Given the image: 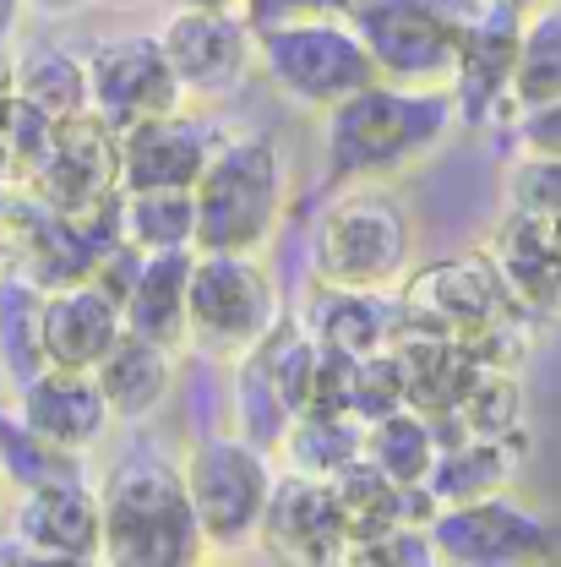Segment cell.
I'll use <instances>...</instances> for the list:
<instances>
[{
  "instance_id": "1",
  "label": "cell",
  "mask_w": 561,
  "mask_h": 567,
  "mask_svg": "<svg viewBox=\"0 0 561 567\" xmlns=\"http://www.w3.org/2000/svg\"><path fill=\"white\" fill-rule=\"evenodd\" d=\"M322 126V192L365 186V181H398L420 169L441 142L458 132V104L447 87H398L371 82L316 115Z\"/></svg>"
},
{
  "instance_id": "2",
  "label": "cell",
  "mask_w": 561,
  "mask_h": 567,
  "mask_svg": "<svg viewBox=\"0 0 561 567\" xmlns=\"http://www.w3.org/2000/svg\"><path fill=\"white\" fill-rule=\"evenodd\" d=\"M404 306V333H441L475 344L486 365L523 371L534 350V322L512 306L507 284L496 274L491 251H447L436 262H415V274L398 289Z\"/></svg>"
},
{
  "instance_id": "3",
  "label": "cell",
  "mask_w": 561,
  "mask_h": 567,
  "mask_svg": "<svg viewBox=\"0 0 561 567\" xmlns=\"http://www.w3.org/2000/svg\"><path fill=\"white\" fill-rule=\"evenodd\" d=\"M104 502V563L110 567H197L208 563V535L186 492L180 458L132 447L98 481Z\"/></svg>"
},
{
  "instance_id": "4",
  "label": "cell",
  "mask_w": 561,
  "mask_h": 567,
  "mask_svg": "<svg viewBox=\"0 0 561 567\" xmlns=\"http://www.w3.org/2000/svg\"><path fill=\"white\" fill-rule=\"evenodd\" d=\"M415 213L393 181L339 186L311 224V279L354 289H404L415 274Z\"/></svg>"
},
{
  "instance_id": "5",
  "label": "cell",
  "mask_w": 561,
  "mask_h": 567,
  "mask_svg": "<svg viewBox=\"0 0 561 567\" xmlns=\"http://www.w3.org/2000/svg\"><path fill=\"white\" fill-rule=\"evenodd\" d=\"M197 197V251H268L289 208V158L273 132H229Z\"/></svg>"
},
{
  "instance_id": "6",
  "label": "cell",
  "mask_w": 561,
  "mask_h": 567,
  "mask_svg": "<svg viewBox=\"0 0 561 567\" xmlns=\"http://www.w3.org/2000/svg\"><path fill=\"white\" fill-rule=\"evenodd\" d=\"M180 470H186V492H191V507L208 535V557H251L273 481H279L273 447H262L240 431H218V436H197L186 447Z\"/></svg>"
},
{
  "instance_id": "7",
  "label": "cell",
  "mask_w": 561,
  "mask_h": 567,
  "mask_svg": "<svg viewBox=\"0 0 561 567\" xmlns=\"http://www.w3.org/2000/svg\"><path fill=\"white\" fill-rule=\"evenodd\" d=\"M257 76L300 115H328L350 93L371 87L382 71L350 17H316L257 33Z\"/></svg>"
},
{
  "instance_id": "8",
  "label": "cell",
  "mask_w": 561,
  "mask_h": 567,
  "mask_svg": "<svg viewBox=\"0 0 561 567\" xmlns=\"http://www.w3.org/2000/svg\"><path fill=\"white\" fill-rule=\"evenodd\" d=\"M283 317V289L262 251H197L191 262V350L240 360Z\"/></svg>"
},
{
  "instance_id": "9",
  "label": "cell",
  "mask_w": 561,
  "mask_h": 567,
  "mask_svg": "<svg viewBox=\"0 0 561 567\" xmlns=\"http://www.w3.org/2000/svg\"><path fill=\"white\" fill-rule=\"evenodd\" d=\"M430 546L447 567H529L561 557V524L518 492L441 502L430 513Z\"/></svg>"
},
{
  "instance_id": "10",
  "label": "cell",
  "mask_w": 561,
  "mask_h": 567,
  "mask_svg": "<svg viewBox=\"0 0 561 567\" xmlns=\"http://www.w3.org/2000/svg\"><path fill=\"white\" fill-rule=\"evenodd\" d=\"M382 82L398 87H453L464 17L441 0H360L350 11Z\"/></svg>"
},
{
  "instance_id": "11",
  "label": "cell",
  "mask_w": 561,
  "mask_h": 567,
  "mask_svg": "<svg viewBox=\"0 0 561 567\" xmlns=\"http://www.w3.org/2000/svg\"><path fill=\"white\" fill-rule=\"evenodd\" d=\"M180 99L197 110H224L257 76V33L240 11H169L158 28Z\"/></svg>"
},
{
  "instance_id": "12",
  "label": "cell",
  "mask_w": 561,
  "mask_h": 567,
  "mask_svg": "<svg viewBox=\"0 0 561 567\" xmlns=\"http://www.w3.org/2000/svg\"><path fill=\"white\" fill-rule=\"evenodd\" d=\"M224 137L229 126L218 121V110L197 104H175L121 126V192H191Z\"/></svg>"
},
{
  "instance_id": "13",
  "label": "cell",
  "mask_w": 561,
  "mask_h": 567,
  "mask_svg": "<svg viewBox=\"0 0 561 567\" xmlns=\"http://www.w3.org/2000/svg\"><path fill=\"white\" fill-rule=\"evenodd\" d=\"M6 529L28 546L33 563H104V502H98V486L87 481V470L17 492Z\"/></svg>"
},
{
  "instance_id": "14",
  "label": "cell",
  "mask_w": 561,
  "mask_h": 567,
  "mask_svg": "<svg viewBox=\"0 0 561 567\" xmlns=\"http://www.w3.org/2000/svg\"><path fill=\"white\" fill-rule=\"evenodd\" d=\"M82 55H87V99L115 132L186 104L175 66H169V50H164V33H110V39L87 44Z\"/></svg>"
},
{
  "instance_id": "15",
  "label": "cell",
  "mask_w": 561,
  "mask_h": 567,
  "mask_svg": "<svg viewBox=\"0 0 561 567\" xmlns=\"http://www.w3.org/2000/svg\"><path fill=\"white\" fill-rule=\"evenodd\" d=\"M518 33H523V11H512L507 0H480L464 17L458 76L447 87L458 104V126H512V115H518V104H512Z\"/></svg>"
},
{
  "instance_id": "16",
  "label": "cell",
  "mask_w": 561,
  "mask_h": 567,
  "mask_svg": "<svg viewBox=\"0 0 561 567\" xmlns=\"http://www.w3.org/2000/svg\"><path fill=\"white\" fill-rule=\"evenodd\" d=\"M22 192H33L39 203H50L55 213H71V218L115 203L121 197V132L98 110H82V115L61 121L39 175Z\"/></svg>"
},
{
  "instance_id": "17",
  "label": "cell",
  "mask_w": 561,
  "mask_h": 567,
  "mask_svg": "<svg viewBox=\"0 0 561 567\" xmlns=\"http://www.w3.org/2000/svg\"><path fill=\"white\" fill-rule=\"evenodd\" d=\"M257 551L273 557V563H289V567L344 563V551H350V524H344V507H339V496H333V481L279 470L273 496H268V513H262Z\"/></svg>"
},
{
  "instance_id": "18",
  "label": "cell",
  "mask_w": 561,
  "mask_h": 567,
  "mask_svg": "<svg viewBox=\"0 0 561 567\" xmlns=\"http://www.w3.org/2000/svg\"><path fill=\"white\" fill-rule=\"evenodd\" d=\"M11 410L33 436H44L50 447L76 453V458H87L115 431V415L98 393V377L66 371V365H44L22 388H11Z\"/></svg>"
},
{
  "instance_id": "19",
  "label": "cell",
  "mask_w": 561,
  "mask_h": 567,
  "mask_svg": "<svg viewBox=\"0 0 561 567\" xmlns=\"http://www.w3.org/2000/svg\"><path fill=\"white\" fill-rule=\"evenodd\" d=\"M496 274L507 284L512 306L546 333L561 328V235L546 218H523V213H501L486 240Z\"/></svg>"
},
{
  "instance_id": "20",
  "label": "cell",
  "mask_w": 561,
  "mask_h": 567,
  "mask_svg": "<svg viewBox=\"0 0 561 567\" xmlns=\"http://www.w3.org/2000/svg\"><path fill=\"white\" fill-rule=\"evenodd\" d=\"M294 317H300V328H305L316 344L344 350V354L393 350L398 333H404L398 289H354V284L311 279L305 295L294 300Z\"/></svg>"
},
{
  "instance_id": "21",
  "label": "cell",
  "mask_w": 561,
  "mask_h": 567,
  "mask_svg": "<svg viewBox=\"0 0 561 567\" xmlns=\"http://www.w3.org/2000/svg\"><path fill=\"white\" fill-rule=\"evenodd\" d=\"M39 333H44V365L93 371L126 333V306L93 279L55 284V289H44Z\"/></svg>"
},
{
  "instance_id": "22",
  "label": "cell",
  "mask_w": 561,
  "mask_h": 567,
  "mask_svg": "<svg viewBox=\"0 0 561 567\" xmlns=\"http://www.w3.org/2000/svg\"><path fill=\"white\" fill-rule=\"evenodd\" d=\"M398 360H404V382H409V410H420L430 425L453 421L458 404L475 393V382L491 371L475 344L464 339H441V333H398Z\"/></svg>"
},
{
  "instance_id": "23",
  "label": "cell",
  "mask_w": 561,
  "mask_h": 567,
  "mask_svg": "<svg viewBox=\"0 0 561 567\" xmlns=\"http://www.w3.org/2000/svg\"><path fill=\"white\" fill-rule=\"evenodd\" d=\"M175 371H180V350L153 344V339H142L132 328L115 339V350L93 365L98 393H104L115 425H147L153 421V415L169 404V393H175Z\"/></svg>"
},
{
  "instance_id": "24",
  "label": "cell",
  "mask_w": 561,
  "mask_h": 567,
  "mask_svg": "<svg viewBox=\"0 0 561 567\" xmlns=\"http://www.w3.org/2000/svg\"><path fill=\"white\" fill-rule=\"evenodd\" d=\"M191 262L197 251H147L142 274L126 295V328L169 344V350H191Z\"/></svg>"
},
{
  "instance_id": "25",
  "label": "cell",
  "mask_w": 561,
  "mask_h": 567,
  "mask_svg": "<svg viewBox=\"0 0 561 567\" xmlns=\"http://www.w3.org/2000/svg\"><path fill=\"white\" fill-rule=\"evenodd\" d=\"M360 453H365V421H354L350 410H305V415H289V425H283L279 442H273L279 470L316 475V481H333L339 470H350Z\"/></svg>"
},
{
  "instance_id": "26",
  "label": "cell",
  "mask_w": 561,
  "mask_h": 567,
  "mask_svg": "<svg viewBox=\"0 0 561 567\" xmlns=\"http://www.w3.org/2000/svg\"><path fill=\"white\" fill-rule=\"evenodd\" d=\"M518 464H523V447L512 442H486V436H453L441 442L430 475H425V492L441 502H475V496H496L512 492L518 481Z\"/></svg>"
},
{
  "instance_id": "27",
  "label": "cell",
  "mask_w": 561,
  "mask_h": 567,
  "mask_svg": "<svg viewBox=\"0 0 561 567\" xmlns=\"http://www.w3.org/2000/svg\"><path fill=\"white\" fill-rule=\"evenodd\" d=\"M11 71H17V99L44 110L50 121H71V115L93 110V99H87V55L66 50L61 39L17 44L11 50Z\"/></svg>"
},
{
  "instance_id": "28",
  "label": "cell",
  "mask_w": 561,
  "mask_h": 567,
  "mask_svg": "<svg viewBox=\"0 0 561 567\" xmlns=\"http://www.w3.org/2000/svg\"><path fill=\"white\" fill-rule=\"evenodd\" d=\"M436 436H441V442H453V436H486V442H512V447L529 453L523 371H501V365H491V371L475 382V393L458 404V415L436 425Z\"/></svg>"
},
{
  "instance_id": "29",
  "label": "cell",
  "mask_w": 561,
  "mask_h": 567,
  "mask_svg": "<svg viewBox=\"0 0 561 567\" xmlns=\"http://www.w3.org/2000/svg\"><path fill=\"white\" fill-rule=\"evenodd\" d=\"M44 284H33L17 268H0V377L6 388H22L33 371H44Z\"/></svg>"
},
{
  "instance_id": "30",
  "label": "cell",
  "mask_w": 561,
  "mask_h": 567,
  "mask_svg": "<svg viewBox=\"0 0 561 567\" xmlns=\"http://www.w3.org/2000/svg\"><path fill=\"white\" fill-rule=\"evenodd\" d=\"M436 453H441L436 425L425 421L420 410H409V404L365 425V458H371L387 481H398V486H425Z\"/></svg>"
},
{
  "instance_id": "31",
  "label": "cell",
  "mask_w": 561,
  "mask_h": 567,
  "mask_svg": "<svg viewBox=\"0 0 561 567\" xmlns=\"http://www.w3.org/2000/svg\"><path fill=\"white\" fill-rule=\"evenodd\" d=\"M121 240L137 251H197L191 192H121Z\"/></svg>"
},
{
  "instance_id": "32",
  "label": "cell",
  "mask_w": 561,
  "mask_h": 567,
  "mask_svg": "<svg viewBox=\"0 0 561 567\" xmlns=\"http://www.w3.org/2000/svg\"><path fill=\"white\" fill-rule=\"evenodd\" d=\"M561 99V0L523 17L518 33V61H512V104H546Z\"/></svg>"
},
{
  "instance_id": "33",
  "label": "cell",
  "mask_w": 561,
  "mask_h": 567,
  "mask_svg": "<svg viewBox=\"0 0 561 567\" xmlns=\"http://www.w3.org/2000/svg\"><path fill=\"white\" fill-rule=\"evenodd\" d=\"M0 470H6L11 492H28V486H44V481H61V475H82V458L50 447L44 436H33L17 421V410H0Z\"/></svg>"
},
{
  "instance_id": "34",
  "label": "cell",
  "mask_w": 561,
  "mask_h": 567,
  "mask_svg": "<svg viewBox=\"0 0 561 567\" xmlns=\"http://www.w3.org/2000/svg\"><path fill=\"white\" fill-rule=\"evenodd\" d=\"M501 213H523V218H561V158L557 153H523L507 158L501 169Z\"/></svg>"
},
{
  "instance_id": "35",
  "label": "cell",
  "mask_w": 561,
  "mask_h": 567,
  "mask_svg": "<svg viewBox=\"0 0 561 567\" xmlns=\"http://www.w3.org/2000/svg\"><path fill=\"white\" fill-rule=\"evenodd\" d=\"M409 404V382H404V360L398 350H376V354H354L350 365V388H344V410L354 421H382L393 410Z\"/></svg>"
},
{
  "instance_id": "36",
  "label": "cell",
  "mask_w": 561,
  "mask_h": 567,
  "mask_svg": "<svg viewBox=\"0 0 561 567\" xmlns=\"http://www.w3.org/2000/svg\"><path fill=\"white\" fill-rule=\"evenodd\" d=\"M55 126L61 121H50L28 99H11V110L0 115V158H6V181L11 186H28L39 175V164H44V153L55 142Z\"/></svg>"
},
{
  "instance_id": "37",
  "label": "cell",
  "mask_w": 561,
  "mask_h": 567,
  "mask_svg": "<svg viewBox=\"0 0 561 567\" xmlns=\"http://www.w3.org/2000/svg\"><path fill=\"white\" fill-rule=\"evenodd\" d=\"M344 567H436L430 524H393L382 535H365L344 551Z\"/></svg>"
},
{
  "instance_id": "38",
  "label": "cell",
  "mask_w": 561,
  "mask_h": 567,
  "mask_svg": "<svg viewBox=\"0 0 561 567\" xmlns=\"http://www.w3.org/2000/svg\"><path fill=\"white\" fill-rule=\"evenodd\" d=\"M360 0H240V17L251 22V33L289 28V22H316V17H350Z\"/></svg>"
},
{
  "instance_id": "39",
  "label": "cell",
  "mask_w": 561,
  "mask_h": 567,
  "mask_svg": "<svg viewBox=\"0 0 561 567\" xmlns=\"http://www.w3.org/2000/svg\"><path fill=\"white\" fill-rule=\"evenodd\" d=\"M512 142L523 153H557L561 158V99H546V104H529L512 115Z\"/></svg>"
},
{
  "instance_id": "40",
  "label": "cell",
  "mask_w": 561,
  "mask_h": 567,
  "mask_svg": "<svg viewBox=\"0 0 561 567\" xmlns=\"http://www.w3.org/2000/svg\"><path fill=\"white\" fill-rule=\"evenodd\" d=\"M39 22H66V17H76L82 6H93V0H22Z\"/></svg>"
},
{
  "instance_id": "41",
  "label": "cell",
  "mask_w": 561,
  "mask_h": 567,
  "mask_svg": "<svg viewBox=\"0 0 561 567\" xmlns=\"http://www.w3.org/2000/svg\"><path fill=\"white\" fill-rule=\"evenodd\" d=\"M17 99V71H11V44H0V115L11 110Z\"/></svg>"
},
{
  "instance_id": "42",
  "label": "cell",
  "mask_w": 561,
  "mask_h": 567,
  "mask_svg": "<svg viewBox=\"0 0 561 567\" xmlns=\"http://www.w3.org/2000/svg\"><path fill=\"white\" fill-rule=\"evenodd\" d=\"M22 0H0V44H11L17 39V22H22Z\"/></svg>"
},
{
  "instance_id": "43",
  "label": "cell",
  "mask_w": 561,
  "mask_h": 567,
  "mask_svg": "<svg viewBox=\"0 0 561 567\" xmlns=\"http://www.w3.org/2000/svg\"><path fill=\"white\" fill-rule=\"evenodd\" d=\"M169 11H240V0H164Z\"/></svg>"
},
{
  "instance_id": "44",
  "label": "cell",
  "mask_w": 561,
  "mask_h": 567,
  "mask_svg": "<svg viewBox=\"0 0 561 567\" xmlns=\"http://www.w3.org/2000/svg\"><path fill=\"white\" fill-rule=\"evenodd\" d=\"M11 481H6V470H0V524H6V513H11Z\"/></svg>"
},
{
  "instance_id": "45",
  "label": "cell",
  "mask_w": 561,
  "mask_h": 567,
  "mask_svg": "<svg viewBox=\"0 0 561 567\" xmlns=\"http://www.w3.org/2000/svg\"><path fill=\"white\" fill-rule=\"evenodd\" d=\"M93 6H104V11H137L147 0H93Z\"/></svg>"
},
{
  "instance_id": "46",
  "label": "cell",
  "mask_w": 561,
  "mask_h": 567,
  "mask_svg": "<svg viewBox=\"0 0 561 567\" xmlns=\"http://www.w3.org/2000/svg\"><path fill=\"white\" fill-rule=\"evenodd\" d=\"M507 6H512V11H523V17H529V11H540V6H551V0H507Z\"/></svg>"
},
{
  "instance_id": "47",
  "label": "cell",
  "mask_w": 561,
  "mask_h": 567,
  "mask_svg": "<svg viewBox=\"0 0 561 567\" xmlns=\"http://www.w3.org/2000/svg\"><path fill=\"white\" fill-rule=\"evenodd\" d=\"M557 235H561V218H557Z\"/></svg>"
}]
</instances>
